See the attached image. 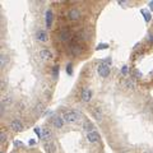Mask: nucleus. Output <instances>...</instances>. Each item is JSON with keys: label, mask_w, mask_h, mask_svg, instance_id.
<instances>
[{"label": "nucleus", "mask_w": 153, "mask_h": 153, "mask_svg": "<svg viewBox=\"0 0 153 153\" xmlns=\"http://www.w3.org/2000/svg\"><path fill=\"white\" fill-rule=\"evenodd\" d=\"M63 120L68 124H74V123H78L79 119H81V114L76 112V111H73V110H68L63 114Z\"/></svg>", "instance_id": "obj_1"}, {"label": "nucleus", "mask_w": 153, "mask_h": 153, "mask_svg": "<svg viewBox=\"0 0 153 153\" xmlns=\"http://www.w3.org/2000/svg\"><path fill=\"white\" fill-rule=\"evenodd\" d=\"M97 72H98V74H100V76L106 78V76H108V74H110V66H108V64H101V65L98 66Z\"/></svg>", "instance_id": "obj_2"}, {"label": "nucleus", "mask_w": 153, "mask_h": 153, "mask_svg": "<svg viewBox=\"0 0 153 153\" xmlns=\"http://www.w3.org/2000/svg\"><path fill=\"white\" fill-rule=\"evenodd\" d=\"M43 148H45V151H46L47 153H56V151H57L56 144L52 142V140H47V142H45Z\"/></svg>", "instance_id": "obj_3"}, {"label": "nucleus", "mask_w": 153, "mask_h": 153, "mask_svg": "<svg viewBox=\"0 0 153 153\" xmlns=\"http://www.w3.org/2000/svg\"><path fill=\"white\" fill-rule=\"evenodd\" d=\"M9 126H10V129L13 130V132H22V130H23V128H24L23 124H22L19 120H13Z\"/></svg>", "instance_id": "obj_4"}, {"label": "nucleus", "mask_w": 153, "mask_h": 153, "mask_svg": "<svg viewBox=\"0 0 153 153\" xmlns=\"http://www.w3.org/2000/svg\"><path fill=\"white\" fill-rule=\"evenodd\" d=\"M40 56H41V59H42L43 61H49V60L52 59V52H51L50 50H47V49H43V50L40 51Z\"/></svg>", "instance_id": "obj_5"}, {"label": "nucleus", "mask_w": 153, "mask_h": 153, "mask_svg": "<svg viewBox=\"0 0 153 153\" xmlns=\"http://www.w3.org/2000/svg\"><path fill=\"white\" fill-rule=\"evenodd\" d=\"M36 40H37V41H40V42H46V41L49 40L46 31H43V30L37 31V32H36Z\"/></svg>", "instance_id": "obj_6"}, {"label": "nucleus", "mask_w": 153, "mask_h": 153, "mask_svg": "<svg viewBox=\"0 0 153 153\" xmlns=\"http://www.w3.org/2000/svg\"><path fill=\"white\" fill-rule=\"evenodd\" d=\"M91 112H92V116H93L97 121H101L102 117H103V115H102V111H101L100 107H93Z\"/></svg>", "instance_id": "obj_7"}, {"label": "nucleus", "mask_w": 153, "mask_h": 153, "mask_svg": "<svg viewBox=\"0 0 153 153\" xmlns=\"http://www.w3.org/2000/svg\"><path fill=\"white\" fill-rule=\"evenodd\" d=\"M64 123L65 121L63 120V117H60V116H54L52 117V124H54V126L57 128V129H61V128L64 126Z\"/></svg>", "instance_id": "obj_8"}, {"label": "nucleus", "mask_w": 153, "mask_h": 153, "mask_svg": "<svg viewBox=\"0 0 153 153\" xmlns=\"http://www.w3.org/2000/svg\"><path fill=\"white\" fill-rule=\"evenodd\" d=\"M100 139V134L97 132H92V133H87V140L89 143H96Z\"/></svg>", "instance_id": "obj_9"}, {"label": "nucleus", "mask_w": 153, "mask_h": 153, "mask_svg": "<svg viewBox=\"0 0 153 153\" xmlns=\"http://www.w3.org/2000/svg\"><path fill=\"white\" fill-rule=\"evenodd\" d=\"M69 19H72V21H78L79 17H81V13H79L78 9H70L69 10Z\"/></svg>", "instance_id": "obj_10"}, {"label": "nucleus", "mask_w": 153, "mask_h": 153, "mask_svg": "<svg viewBox=\"0 0 153 153\" xmlns=\"http://www.w3.org/2000/svg\"><path fill=\"white\" fill-rule=\"evenodd\" d=\"M52 12L50 10H46V13H45V21H46V27L47 28H50L51 27V24H52Z\"/></svg>", "instance_id": "obj_11"}, {"label": "nucleus", "mask_w": 153, "mask_h": 153, "mask_svg": "<svg viewBox=\"0 0 153 153\" xmlns=\"http://www.w3.org/2000/svg\"><path fill=\"white\" fill-rule=\"evenodd\" d=\"M41 138L45 139L46 142L47 140H51V138H52V133H51L47 128H43L42 132H41Z\"/></svg>", "instance_id": "obj_12"}, {"label": "nucleus", "mask_w": 153, "mask_h": 153, "mask_svg": "<svg viewBox=\"0 0 153 153\" xmlns=\"http://www.w3.org/2000/svg\"><path fill=\"white\" fill-rule=\"evenodd\" d=\"M12 103H13V97H12L10 94L3 96V97H1V106H3V107L9 106V105H12Z\"/></svg>", "instance_id": "obj_13"}, {"label": "nucleus", "mask_w": 153, "mask_h": 153, "mask_svg": "<svg viewBox=\"0 0 153 153\" xmlns=\"http://www.w3.org/2000/svg\"><path fill=\"white\" fill-rule=\"evenodd\" d=\"M91 97H92V92H91V89H83V92H82V101L83 102H88L89 100H91Z\"/></svg>", "instance_id": "obj_14"}, {"label": "nucleus", "mask_w": 153, "mask_h": 153, "mask_svg": "<svg viewBox=\"0 0 153 153\" xmlns=\"http://www.w3.org/2000/svg\"><path fill=\"white\" fill-rule=\"evenodd\" d=\"M83 129L87 133H92V132H94V125L92 123H89V121H85L84 125H83Z\"/></svg>", "instance_id": "obj_15"}, {"label": "nucleus", "mask_w": 153, "mask_h": 153, "mask_svg": "<svg viewBox=\"0 0 153 153\" xmlns=\"http://www.w3.org/2000/svg\"><path fill=\"white\" fill-rule=\"evenodd\" d=\"M70 49H72L73 55H81L82 49H81V46H79V45H72V46H70Z\"/></svg>", "instance_id": "obj_16"}, {"label": "nucleus", "mask_w": 153, "mask_h": 153, "mask_svg": "<svg viewBox=\"0 0 153 153\" xmlns=\"http://www.w3.org/2000/svg\"><path fill=\"white\" fill-rule=\"evenodd\" d=\"M6 63H8V56H6L5 54H1V55H0V68L4 69Z\"/></svg>", "instance_id": "obj_17"}, {"label": "nucleus", "mask_w": 153, "mask_h": 153, "mask_svg": "<svg viewBox=\"0 0 153 153\" xmlns=\"http://www.w3.org/2000/svg\"><path fill=\"white\" fill-rule=\"evenodd\" d=\"M60 38H61L63 41H69L70 40V33L68 31H63L61 33H60Z\"/></svg>", "instance_id": "obj_18"}, {"label": "nucleus", "mask_w": 153, "mask_h": 153, "mask_svg": "<svg viewBox=\"0 0 153 153\" xmlns=\"http://www.w3.org/2000/svg\"><path fill=\"white\" fill-rule=\"evenodd\" d=\"M124 85H125L126 88H129V89H133L134 87H135V83H134L132 79H126V81L124 82Z\"/></svg>", "instance_id": "obj_19"}, {"label": "nucleus", "mask_w": 153, "mask_h": 153, "mask_svg": "<svg viewBox=\"0 0 153 153\" xmlns=\"http://www.w3.org/2000/svg\"><path fill=\"white\" fill-rule=\"evenodd\" d=\"M142 14L144 15V19H145V22H149V21H151L152 15H151V13H149V12H147V10H142Z\"/></svg>", "instance_id": "obj_20"}, {"label": "nucleus", "mask_w": 153, "mask_h": 153, "mask_svg": "<svg viewBox=\"0 0 153 153\" xmlns=\"http://www.w3.org/2000/svg\"><path fill=\"white\" fill-rule=\"evenodd\" d=\"M43 111V105L42 103H38L37 106H36V108H34V112L36 114H41Z\"/></svg>", "instance_id": "obj_21"}, {"label": "nucleus", "mask_w": 153, "mask_h": 153, "mask_svg": "<svg viewBox=\"0 0 153 153\" xmlns=\"http://www.w3.org/2000/svg\"><path fill=\"white\" fill-rule=\"evenodd\" d=\"M57 75H59V65H55L52 68V76L54 78H56Z\"/></svg>", "instance_id": "obj_22"}, {"label": "nucleus", "mask_w": 153, "mask_h": 153, "mask_svg": "<svg viewBox=\"0 0 153 153\" xmlns=\"http://www.w3.org/2000/svg\"><path fill=\"white\" fill-rule=\"evenodd\" d=\"M108 45L107 43H100L97 47H96V50H103V49H107Z\"/></svg>", "instance_id": "obj_23"}, {"label": "nucleus", "mask_w": 153, "mask_h": 153, "mask_svg": "<svg viewBox=\"0 0 153 153\" xmlns=\"http://www.w3.org/2000/svg\"><path fill=\"white\" fill-rule=\"evenodd\" d=\"M66 72H68V74H69V75H72V74H73V66H72V64H69V65L66 66Z\"/></svg>", "instance_id": "obj_24"}, {"label": "nucleus", "mask_w": 153, "mask_h": 153, "mask_svg": "<svg viewBox=\"0 0 153 153\" xmlns=\"http://www.w3.org/2000/svg\"><path fill=\"white\" fill-rule=\"evenodd\" d=\"M121 73H123L124 75H128V73H129V68L125 65V66H123V69H121Z\"/></svg>", "instance_id": "obj_25"}, {"label": "nucleus", "mask_w": 153, "mask_h": 153, "mask_svg": "<svg viewBox=\"0 0 153 153\" xmlns=\"http://www.w3.org/2000/svg\"><path fill=\"white\" fill-rule=\"evenodd\" d=\"M5 139H6V135L4 134V132H1V133H0V142L4 143V142H5Z\"/></svg>", "instance_id": "obj_26"}, {"label": "nucleus", "mask_w": 153, "mask_h": 153, "mask_svg": "<svg viewBox=\"0 0 153 153\" xmlns=\"http://www.w3.org/2000/svg\"><path fill=\"white\" fill-rule=\"evenodd\" d=\"M41 132H42V130H40V129H38V128H34V133H36L37 135L40 136V138H41Z\"/></svg>", "instance_id": "obj_27"}, {"label": "nucleus", "mask_w": 153, "mask_h": 153, "mask_svg": "<svg viewBox=\"0 0 153 153\" xmlns=\"http://www.w3.org/2000/svg\"><path fill=\"white\" fill-rule=\"evenodd\" d=\"M147 40H148L151 43H153V33H151V34H149V36L147 37Z\"/></svg>", "instance_id": "obj_28"}, {"label": "nucleus", "mask_w": 153, "mask_h": 153, "mask_svg": "<svg viewBox=\"0 0 153 153\" xmlns=\"http://www.w3.org/2000/svg\"><path fill=\"white\" fill-rule=\"evenodd\" d=\"M4 88H5V84H4V82L1 81V87H0V89H1V91H4Z\"/></svg>", "instance_id": "obj_29"}, {"label": "nucleus", "mask_w": 153, "mask_h": 153, "mask_svg": "<svg viewBox=\"0 0 153 153\" xmlns=\"http://www.w3.org/2000/svg\"><path fill=\"white\" fill-rule=\"evenodd\" d=\"M149 8L153 9V1H149Z\"/></svg>", "instance_id": "obj_30"}, {"label": "nucleus", "mask_w": 153, "mask_h": 153, "mask_svg": "<svg viewBox=\"0 0 153 153\" xmlns=\"http://www.w3.org/2000/svg\"><path fill=\"white\" fill-rule=\"evenodd\" d=\"M144 153H152V152H144Z\"/></svg>", "instance_id": "obj_31"}, {"label": "nucleus", "mask_w": 153, "mask_h": 153, "mask_svg": "<svg viewBox=\"0 0 153 153\" xmlns=\"http://www.w3.org/2000/svg\"><path fill=\"white\" fill-rule=\"evenodd\" d=\"M1 153H3V152H1Z\"/></svg>", "instance_id": "obj_32"}]
</instances>
